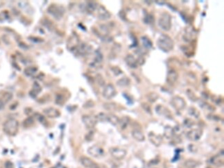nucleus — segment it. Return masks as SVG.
I'll use <instances>...</instances> for the list:
<instances>
[{
	"label": "nucleus",
	"mask_w": 224,
	"mask_h": 168,
	"mask_svg": "<svg viewBox=\"0 0 224 168\" xmlns=\"http://www.w3.org/2000/svg\"><path fill=\"white\" fill-rule=\"evenodd\" d=\"M125 61L126 64H127L130 68L135 69L137 68L139 66L137 60L135 58V57L133 55H128L126 56L125 58Z\"/></svg>",
	"instance_id": "19"
},
{
	"label": "nucleus",
	"mask_w": 224,
	"mask_h": 168,
	"mask_svg": "<svg viewBox=\"0 0 224 168\" xmlns=\"http://www.w3.org/2000/svg\"><path fill=\"white\" fill-rule=\"evenodd\" d=\"M203 134V131L201 129H193L188 132L186 137L191 141H197L201 139Z\"/></svg>",
	"instance_id": "12"
},
{
	"label": "nucleus",
	"mask_w": 224,
	"mask_h": 168,
	"mask_svg": "<svg viewBox=\"0 0 224 168\" xmlns=\"http://www.w3.org/2000/svg\"><path fill=\"white\" fill-rule=\"evenodd\" d=\"M188 113L190 115H191L192 117H195V118H198L200 116V112L196 108L194 107H191L188 109Z\"/></svg>",
	"instance_id": "36"
},
{
	"label": "nucleus",
	"mask_w": 224,
	"mask_h": 168,
	"mask_svg": "<svg viewBox=\"0 0 224 168\" xmlns=\"http://www.w3.org/2000/svg\"><path fill=\"white\" fill-rule=\"evenodd\" d=\"M43 112L46 117L51 118H57L60 116V112L55 108H48L43 110Z\"/></svg>",
	"instance_id": "16"
},
{
	"label": "nucleus",
	"mask_w": 224,
	"mask_h": 168,
	"mask_svg": "<svg viewBox=\"0 0 224 168\" xmlns=\"http://www.w3.org/2000/svg\"><path fill=\"white\" fill-rule=\"evenodd\" d=\"M130 84V79L127 77H122L117 81V84L119 87H126L128 86Z\"/></svg>",
	"instance_id": "28"
},
{
	"label": "nucleus",
	"mask_w": 224,
	"mask_h": 168,
	"mask_svg": "<svg viewBox=\"0 0 224 168\" xmlns=\"http://www.w3.org/2000/svg\"><path fill=\"white\" fill-rule=\"evenodd\" d=\"M159 99V94L156 92H150L147 95V99L149 102L154 103Z\"/></svg>",
	"instance_id": "35"
},
{
	"label": "nucleus",
	"mask_w": 224,
	"mask_h": 168,
	"mask_svg": "<svg viewBox=\"0 0 224 168\" xmlns=\"http://www.w3.org/2000/svg\"><path fill=\"white\" fill-rule=\"evenodd\" d=\"M164 135L165 137L167 139H171L175 135V131L173 128H172L171 126L167 125L164 128Z\"/></svg>",
	"instance_id": "21"
},
{
	"label": "nucleus",
	"mask_w": 224,
	"mask_h": 168,
	"mask_svg": "<svg viewBox=\"0 0 224 168\" xmlns=\"http://www.w3.org/2000/svg\"><path fill=\"white\" fill-rule=\"evenodd\" d=\"M79 45V39L78 36H77L76 35H73L68 38V41H67V48L69 50L72 52L76 50Z\"/></svg>",
	"instance_id": "11"
},
{
	"label": "nucleus",
	"mask_w": 224,
	"mask_h": 168,
	"mask_svg": "<svg viewBox=\"0 0 224 168\" xmlns=\"http://www.w3.org/2000/svg\"><path fill=\"white\" fill-rule=\"evenodd\" d=\"M81 164L86 168H91L95 165V163L90 158L86 156H82L80 159Z\"/></svg>",
	"instance_id": "23"
},
{
	"label": "nucleus",
	"mask_w": 224,
	"mask_h": 168,
	"mask_svg": "<svg viewBox=\"0 0 224 168\" xmlns=\"http://www.w3.org/2000/svg\"><path fill=\"white\" fill-rule=\"evenodd\" d=\"M41 91H42V87L40 86V85L38 83L35 82L34 83V84H33L32 90H30V95L32 97L34 98L35 97H37L38 94H40V93L41 92Z\"/></svg>",
	"instance_id": "24"
},
{
	"label": "nucleus",
	"mask_w": 224,
	"mask_h": 168,
	"mask_svg": "<svg viewBox=\"0 0 224 168\" xmlns=\"http://www.w3.org/2000/svg\"><path fill=\"white\" fill-rule=\"evenodd\" d=\"M91 168H100V167H99V165H97V163H95V165H94L93 166H92Z\"/></svg>",
	"instance_id": "49"
},
{
	"label": "nucleus",
	"mask_w": 224,
	"mask_h": 168,
	"mask_svg": "<svg viewBox=\"0 0 224 168\" xmlns=\"http://www.w3.org/2000/svg\"><path fill=\"white\" fill-rule=\"evenodd\" d=\"M172 17L168 12H163L158 20V25L163 30L169 31L172 26Z\"/></svg>",
	"instance_id": "4"
},
{
	"label": "nucleus",
	"mask_w": 224,
	"mask_h": 168,
	"mask_svg": "<svg viewBox=\"0 0 224 168\" xmlns=\"http://www.w3.org/2000/svg\"><path fill=\"white\" fill-rule=\"evenodd\" d=\"M104 109L109 112H113L117 109V105L115 103H105L103 105Z\"/></svg>",
	"instance_id": "32"
},
{
	"label": "nucleus",
	"mask_w": 224,
	"mask_h": 168,
	"mask_svg": "<svg viewBox=\"0 0 224 168\" xmlns=\"http://www.w3.org/2000/svg\"><path fill=\"white\" fill-rule=\"evenodd\" d=\"M47 12L55 19L60 20L63 17L64 13H65V9L61 5L53 4L50 5L49 7L48 8Z\"/></svg>",
	"instance_id": "3"
},
{
	"label": "nucleus",
	"mask_w": 224,
	"mask_h": 168,
	"mask_svg": "<svg viewBox=\"0 0 224 168\" xmlns=\"http://www.w3.org/2000/svg\"><path fill=\"white\" fill-rule=\"evenodd\" d=\"M98 14H97V17L99 20L102 21H106L109 19L111 17V14L104 6H99L98 8Z\"/></svg>",
	"instance_id": "14"
},
{
	"label": "nucleus",
	"mask_w": 224,
	"mask_h": 168,
	"mask_svg": "<svg viewBox=\"0 0 224 168\" xmlns=\"http://www.w3.org/2000/svg\"><path fill=\"white\" fill-rule=\"evenodd\" d=\"M141 40L142 41V44L143 47L146 49H151L153 48V43L151 40L146 36H143L141 37Z\"/></svg>",
	"instance_id": "26"
},
{
	"label": "nucleus",
	"mask_w": 224,
	"mask_h": 168,
	"mask_svg": "<svg viewBox=\"0 0 224 168\" xmlns=\"http://www.w3.org/2000/svg\"><path fill=\"white\" fill-rule=\"evenodd\" d=\"M9 15H8V12L6 11H3L0 12V22H3V21L6 20Z\"/></svg>",
	"instance_id": "43"
},
{
	"label": "nucleus",
	"mask_w": 224,
	"mask_h": 168,
	"mask_svg": "<svg viewBox=\"0 0 224 168\" xmlns=\"http://www.w3.org/2000/svg\"><path fill=\"white\" fill-rule=\"evenodd\" d=\"M158 48L164 53H168L174 48V41L172 39L166 34H161L157 42Z\"/></svg>",
	"instance_id": "1"
},
{
	"label": "nucleus",
	"mask_w": 224,
	"mask_h": 168,
	"mask_svg": "<svg viewBox=\"0 0 224 168\" xmlns=\"http://www.w3.org/2000/svg\"><path fill=\"white\" fill-rule=\"evenodd\" d=\"M117 94V90H116L115 86L111 84H107L104 87L102 92V95L105 99H111L113 97H115Z\"/></svg>",
	"instance_id": "7"
},
{
	"label": "nucleus",
	"mask_w": 224,
	"mask_h": 168,
	"mask_svg": "<svg viewBox=\"0 0 224 168\" xmlns=\"http://www.w3.org/2000/svg\"><path fill=\"white\" fill-rule=\"evenodd\" d=\"M102 60H103V55L99 50H97L96 52H95V61L97 62V63H101Z\"/></svg>",
	"instance_id": "39"
},
{
	"label": "nucleus",
	"mask_w": 224,
	"mask_h": 168,
	"mask_svg": "<svg viewBox=\"0 0 224 168\" xmlns=\"http://www.w3.org/2000/svg\"><path fill=\"white\" fill-rule=\"evenodd\" d=\"M12 99V94L9 92H4L2 93V97H0V99H2L5 103H7Z\"/></svg>",
	"instance_id": "31"
},
{
	"label": "nucleus",
	"mask_w": 224,
	"mask_h": 168,
	"mask_svg": "<svg viewBox=\"0 0 224 168\" xmlns=\"http://www.w3.org/2000/svg\"><path fill=\"white\" fill-rule=\"evenodd\" d=\"M88 153L95 158H99L104 155V149L98 146H92L88 149Z\"/></svg>",
	"instance_id": "10"
},
{
	"label": "nucleus",
	"mask_w": 224,
	"mask_h": 168,
	"mask_svg": "<svg viewBox=\"0 0 224 168\" xmlns=\"http://www.w3.org/2000/svg\"><path fill=\"white\" fill-rule=\"evenodd\" d=\"M130 118L128 117H123L122 118H119V121L118 125H119L120 128L122 130H125L127 128L128 124L130 123Z\"/></svg>",
	"instance_id": "25"
},
{
	"label": "nucleus",
	"mask_w": 224,
	"mask_h": 168,
	"mask_svg": "<svg viewBox=\"0 0 224 168\" xmlns=\"http://www.w3.org/2000/svg\"><path fill=\"white\" fill-rule=\"evenodd\" d=\"M34 123H35L34 118L32 117H29L27 118H26V119L23 121V126H24V128H28L31 127L33 124H34Z\"/></svg>",
	"instance_id": "34"
},
{
	"label": "nucleus",
	"mask_w": 224,
	"mask_h": 168,
	"mask_svg": "<svg viewBox=\"0 0 224 168\" xmlns=\"http://www.w3.org/2000/svg\"><path fill=\"white\" fill-rule=\"evenodd\" d=\"M95 118L97 121V122H108V115L104 112H100L97 116H95Z\"/></svg>",
	"instance_id": "33"
},
{
	"label": "nucleus",
	"mask_w": 224,
	"mask_h": 168,
	"mask_svg": "<svg viewBox=\"0 0 224 168\" xmlns=\"http://www.w3.org/2000/svg\"><path fill=\"white\" fill-rule=\"evenodd\" d=\"M199 105L200 107L202 108V109H206L208 110H213L214 109L212 108V106L208 104V103H205V101H201L199 102Z\"/></svg>",
	"instance_id": "40"
},
{
	"label": "nucleus",
	"mask_w": 224,
	"mask_h": 168,
	"mask_svg": "<svg viewBox=\"0 0 224 168\" xmlns=\"http://www.w3.org/2000/svg\"><path fill=\"white\" fill-rule=\"evenodd\" d=\"M171 104L175 110L177 111H181L186 108V103L184 98L179 96H175L171 99Z\"/></svg>",
	"instance_id": "5"
},
{
	"label": "nucleus",
	"mask_w": 224,
	"mask_h": 168,
	"mask_svg": "<svg viewBox=\"0 0 224 168\" xmlns=\"http://www.w3.org/2000/svg\"><path fill=\"white\" fill-rule=\"evenodd\" d=\"M97 9V3L95 1H88L84 6V9L88 13L91 14Z\"/></svg>",
	"instance_id": "20"
},
{
	"label": "nucleus",
	"mask_w": 224,
	"mask_h": 168,
	"mask_svg": "<svg viewBox=\"0 0 224 168\" xmlns=\"http://www.w3.org/2000/svg\"><path fill=\"white\" fill-rule=\"evenodd\" d=\"M5 105H6V103H5L2 99H0V110L4 109Z\"/></svg>",
	"instance_id": "48"
},
{
	"label": "nucleus",
	"mask_w": 224,
	"mask_h": 168,
	"mask_svg": "<svg viewBox=\"0 0 224 168\" xmlns=\"http://www.w3.org/2000/svg\"><path fill=\"white\" fill-rule=\"evenodd\" d=\"M132 136L135 139L136 141L139 142H143L145 141V136H144L143 133L140 130L135 129V130H133L132 132Z\"/></svg>",
	"instance_id": "22"
},
{
	"label": "nucleus",
	"mask_w": 224,
	"mask_h": 168,
	"mask_svg": "<svg viewBox=\"0 0 224 168\" xmlns=\"http://www.w3.org/2000/svg\"><path fill=\"white\" fill-rule=\"evenodd\" d=\"M142 106H143V108L144 110H145L146 112H147L148 113H150L151 114V110H150V108L149 105L147 104V103H144V104H142Z\"/></svg>",
	"instance_id": "47"
},
{
	"label": "nucleus",
	"mask_w": 224,
	"mask_h": 168,
	"mask_svg": "<svg viewBox=\"0 0 224 168\" xmlns=\"http://www.w3.org/2000/svg\"><path fill=\"white\" fill-rule=\"evenodd\" d=\"M109 152L111 156L116 160H122L125 158L127 154L126 149L118 148V147H112L109 149Z\"/></svg>",
	"instance_id": "6"
},
{
	"label": "nucleus",
	"mask_w": 224,
	"mask_h": 168,
	"mask_svg": "<svg viewBox=\"0 0 224 168\" xmlns=\"http://www.w3.org/2000/svg\"><path fill=\"white\" fill-rule=\"evenodd\" d=\"M148 139L149 141L151 142V143L156 147L160 146L162 144V142H163L162 136L154 133L153 132H150V133H148Z\"/></svg>",
	"instance_id": "13"
},
{
	"label": "nucleus",
	"mask_w": 224,
	"mask_h": 168,
	"mask_svg": "<svg viewBox=\"0 0 224 168\" xmlns=\"http://www.w3.org/2000/svg\"><path fill=\"white\" fill-rule=\"evenodd\" d=\"M112 71L116 76L119 75L120 74L122 73V71L121 70V69L119 68H118V67H113V68H112Z\"/></svg>",
	"instance_id": "44"
},
{
	"label": "nucleus",
	"mask_w": 224,
	"mask_h": 168,
	"mask_svg": "<svg viewBox=\"0 0 224 168\" xmlns=\"http://www.w3.org/2000/svg\"><path fill=\"white\" fill-rule=\"evenodd\" d=\"M96 81L97 84H98V85H99L100 86H104L105 81L104 79L103 78V77L101 74H97L96 77Z\"/></svg>",
	"instance_id": "41"
},
{
	"label": "nucleus",
	"mask_w": 224,
	"mask_h": 168,
	"mask_svg": "<svg viewBox=\"0 0 224 168\" xmlns=\"http://www.w3.org/2000/svg\"><path fill=\"white\" fill-rule=\"evenodd\" d=\"M197 35L196 30L194 29V28L191 26H187L185 28L184 35H183V38L184 39L187 41V42H190L195 39Z\"/></svg>",
	"instance_id": "9"
},
{
	"label": "nucleus",
	"mask_w": 224,
	"mask_h": 168,
	"mask_svg": "<svg viewBox=\"0 0 224 168\" xmlns=\"http://www.w3.org/2000/svg\"><path fill=\"white\" fill-rule=\"evenodd\" d=\"M19 130V122L15 118H9L3 124V131L7 135L14 136Z\"/></svg>",
	"instance_id": "2"
},
{
	"label": "nucleus",
	"mask_w": 224,
	"mask_h": 168,
	"mask_svg": "<svg viewBox=\"0 0 224 168\" xmlns=\"http://www.w3.org/2000/svg\"><path fill=\"white\" fill-rule=\"evenodd\" d=\"M81 120L86 128L89 129V130H92L96 126L97 123L95 117L91 115H83L81 117Z\"/></svg>",
	"instance_id": "8"
},
{
	"label": "nucleus",
	"mask_w": 224,
	"mask_h": 168,
	"mask_svg": "<svg viewBox=\"0 0 224 168\" xmlns=\"http://www.w3.org/2000/svg\"><path fill=\"white\" fill-rule=\"evenodd\" d=\"M76 50L77 53H78V54H79V55L81 56H84V55H88V54L91 53L92 48L91 46L87 44V43H81L80 45H79Z\"/></svg>",
	"instance_id": "17"
},
{
	"label": "nucleus",
	"mask_w": 224,
	"mask_h": 168,
	"mask_svg": "<svg viewBox=\"0 0 224 168\" xmlns=\"http://www.w3.org/2000/svg\"><path fill=\"white\" fill-rule=\"evenodd\" d=\"M119 121V118L113 114H109L108 115V122L111 123L112 125H117Z\"/></svg>",
	"instance_id": "27"
},
{
	"label": "nucleus",
	"mask_w": 224,
	"mask_h": 168,
	"mask_svg": "<svg viewBox=\"0 0 224 168\" xmlns=\"http://www.w3.org/2000/svg\"><path fill=\"white\" fill-rule=\"evenodd\" d=\"M94 103L92 101H87L86 103H85L84 107V108H91L92 107L94 106Z\"/></svg>",
	"instance_id": "46"
},
{
	"label": "nucleus",
	"mask_w": 224,
	"mask_h": 168,
	"mask_svg": "<svg viewBox=\"0 0 224 168\" xmlns=\"http://www.w3.org/2000/svg\"><path fill=\"white\" fill-rule=\"evenodd\" d=\"M194 121L191 119H189V118H186V120L184 121V125L186 126V128H191L194 125Z\"/></svg>",
	"instance_id": "42"
},
{
	"label": "nucleus",
	"mask_w": 224,
	"mask_h": 168,
	"mask_svg": "<svg viewBox=\"0 0 224 168\" xmlns=\"http://www.w3.org/2000/svg\"><path fill=\"white\" fill-rule=\"evenodd\" d=\"M179 74L177 73V71H175L174 70H171L168 72L166 77V82L167 84L172 86L174 85L175 83L177 82V79H178Z\"/></svg>",
	"instance_id": "15"
},
{
	"label": "nucleus",
	"mask_w": 224,
	"mask_h": 168,
	"mask_svg": "<svg viewBox=\"0 0 224 168\" xmlns=\"http://www.w3.org/2000/svg\"><path fill=\"white\" fill-rule=\"evenodd\" d=\"M186 94L188 97L189 98L190 100H191L192 101H197L198 100V98L197 97V95L195 94V93L192 91V90L190 89H188L186 90Z\"/></svg>",
	"instance_id": "37"
},
{
	"label": "nucleus",
	"mask_w": 224,
	"mask_h": 168,
	"mask_svg": "<svg viewBox=\"0 0 224 168\" xmlns=\"http://www.w3.org/2000/svg\"><path fill=\"white\" fill-rule=\"evenodd\" d=\"M199 165V162L194 159H188L184 163V165L186 168H196Z\"/></svg>",
	"instance_id": "29"
},
{
	"label": "nucleus",
	"mask_w": 224,
	"mask_h": 168,
	"mask_svg": "<svg viewBox=\"0 0 224 168\" xmlns=\"http://www.w3.org/2000/svg\"><path fill=\"white\" fill-rule=\"evenodd\" d=\"M37 72V68L36 67H28L24 70V74L27 77H32Z\"/></svg>",
	"instance_id": "30"
},
{
	"label": "nucleus",
	"mask_w": 224,
	"mask_h": 168,
	"mask_svg": "<svg viewBox=\"0 0 224 168\" xmlns=\"http://www.w3.org/2000/svg\"><path fill=\"white\" fill-rule=\"evenodd\" d=\"M5 168H14V165L11 161H7L4 164Z\"/></svg>",
	"instance_id": "45"
},
{
	"label": "nucleus",
	"mask_w": 224,
	"mask_h": 168,
	"mask_svg": "<svg viewBox=\"0 0 224 168\" xmlns=\"http://www.w3.org/2000/svg\"><path fill=\"white\" fill-rule=\"evenodd\" d=\"M155 111L157 113V115L164 116L166 118L172 117L171 112L166 107H164L162 105H157L155 108Z\"/></svg>",
	"instance_id": "18"
},
{
	"label": "nucleus",
	"mask_w": 224,
	"mask_h": 168,
	"mask_svg": "<svg viewBox=\"0 0 224 168\" xmlns=\"http://www.w3.org/2000/svg\"><path fill=\"white\" fill-rule=\"evenodd\" d=\"M154 18L153 15L147 14L145 15V17L143 18V22L146 24H153Z\"/></svg>",
	"instance_id": "38"
}]
</instances>
